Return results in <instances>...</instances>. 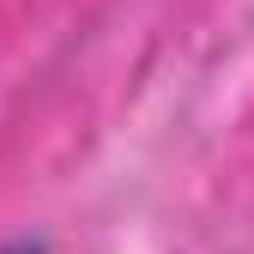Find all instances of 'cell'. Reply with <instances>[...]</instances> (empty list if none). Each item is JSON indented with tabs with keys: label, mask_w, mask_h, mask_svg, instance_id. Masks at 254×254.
<instances>
[{
	"label": "cell",
	"mask_w": 254,
	"mask_h": 254,
	"mask_svg": "<svg viewBox=\"0 0 254 254\" xmlns=\"http://www.w3.org/2000/svg\"><path fill=\"white\" fill-rule=\"evenodd\" d=\"M0 254H49L43 236H12V242H0Z\"/></svg>",
	"instance_id": "cell-1"
}]
</instances>
